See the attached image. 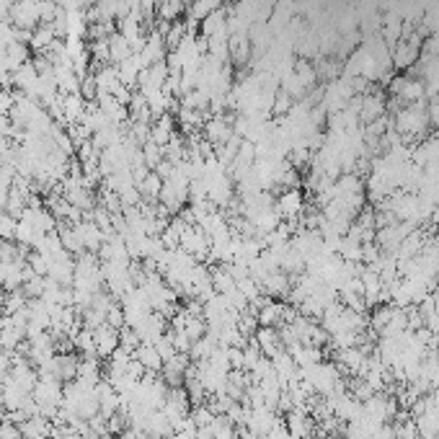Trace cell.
Listing matches in <instances>:
<instances>
[{"label":"cell","instance_id":"1","mask_svg":"<svg viewBox=\"0 0 439 439\" xmlns=\"http://www.w3.org/2000/svg\"><path fill=\"white\" fill-rule=\"evenodd\" d=\"M8 19L16 29H23V32H34L42 19H39V0H16L13 3Z\"/></svg>","mask_w":439,"mask_h":439},{"label":"cell","instance_id":"2","mask_svg":"<svg viewBox=\"0 0 439 439\" xmlns=\"http://www.w3.org/2000/svg\"><path fill=\"white\" fill-rule=\"evenodd\" d=\"M93 336H96V357L98 359H109L111 354L117 352L119 346V331L117 328H111V326H98L96 331H93Z\"/></svg>","mask_w":439,"mask_h":439},{"label":"cell","instance_id":"3","mask_svg":"<svg viewBox=\"0 0 439 439\" xmlns=\"http://www.w3.org/2000/svg\"><path fill=\"white\" fill-rule=\"evenodd\" d=\"M132 357H135L148 372H161L163 370V359H161V354H158V349H155V344H139Z\"/></svg>","mask_w":439,"mask_h":439},{"label":"cell","instance_id":"4","mask_svg":"<svg viewBox=\"0 0 439 439\" xmlns=\"http://www.w3.org/2000/svg\"><path fill=\"white\" fill-rule=\"evenodd\" d=\"M78 380L91 387H96L101 383V359L98 357H83L80 367H78Z\"/></svg>","mask_w":439,"mask_h":439},{"label":"cell","instance_id":"5","mask_svg":"<svg viewBox=\"0 0 439 439\" xmlns=\"http://www.w3.org/2000/svg\"><path fill=\"white\" fill-rule=\"evenodd\" d=\"M132 44L122 36L119 32L114 34H109V63L111 65H119V63H124L127 57H132Z\"/></svg>","mask_w":439,"mask_h":439},{"label":"cell","instance_id":"6","mask_svg":"<svg viewBox=\"0 0 439 439\" xmlns=\"http://www.w3.org/2000/svg\"><path fill=\"white\" fill-rule=\"evenodd\" d=\"M302 212V196L297 189H289L287 194H282V199H279V214H284V217H297Z\"/></svg>","mask_w":439,"mask_h":439},{"label":"cell","instance_id":"7","mask_svg":"<svg viewBox=\"0 0 439 439\" xmlns=\"http://www.w3.org/2000/svg\"><path fill=\"white\" fill-rule=\"evenodd\" d=\"M137 189H139V194L145 196V199H158L161 196V192H163V179L158 176L155 171H150L142 181L137 183Z\"/></svg>","mask_w":439,"mask_h":439},{"label":"cell","instance_id":"8","mask_svg":"<svg viewBox=\"0 0 439 439\" xmlns=\"http://www.w3.org/2000/svg\"><path fill=\"white\" fill-rule=\"evenodd\" d=\"M287 431L292 434V439H302V437H308V431H311V421H305L302 418L300 411H289V416H287Z\"/></svg>","mask_w":439,"mask_h":439},{"label":"cell","instance_id":"9","mask_svg":"<svg viewBox=\"0 0 439 439\" xmlns=\"http://www.w3.org/2000/svg\"><path fill=\"white\" fill-rule=\"evenodd\" d=\"M181 11H183L181 0H161V5H158V13H161L163 21H179Z\"/></svg>","mask_w":439,"mask_h":439},{"label":"cell","instance_id":"10","mask_svg":"<svg viewBox=\"0 0 439 439\" xmlns=\"http://www.w3.org/2000/svg\"><path fill=\"white\" fill-rule=\"evenodd\" d=\"M16 227H19V217L8 212H0V240H13L16 238Z\"/></svg>","mask_w":439,"mask_h":439},{"label":"cell","instance_id":"11","mask_svg":"<svg viewBox=\"0 0 439 439\" xmlns=\"http://www.w3.org/2000/svg\"><path fill=\"white\" fill-rule=\"evenodd\" d=\"M139 336H137V331L135 328H129V326H124V328H119V346H124L127 352H132L135 354V349L139 346Z\"/></svg>","mask_w":439,"mask_h":439},{"label":"cell","instance_id":"12","mask_svg":"<svg viewBox=\"0 0 439 439\" xmlns=\"http://www.w3.org/2000/svg\"><path fill=\"white\" fill-rule=\"evenodd\" d=\"M96 78L93 76H83L80 78V96L86 98V101H93L96 98Z\"/></svg>","mask_w":439,"mask_h":439},{"label":"cell","instance_id":"13","mask_svg":"<svg viewBox=\"0 0 439 439\" xmlns=\"http://www.w3.org/2000/svg\"><path fill=\"white\" fill-rule=\"evenodd\" d=\"M434 313H437V315H439V295H437V297H434Z\"/></svg>","mask_w":439,"mask_h":439}]
</instances>
